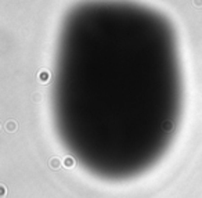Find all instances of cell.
Returning a JSON list of instances; mask_svg holds the SVG:
<instances>
[{"mask_svg":"<svg viewBox=\"0 0 202 198\" xmlns=\"http://www.w3.org/2000/svg\"><path fill=\"white\" fill-rule=\"evenodd\" d=\"M40 79H42V80H47V79H49V72H42L40 73Z\"/></svg>","mask_w":202,"mask_h":198,"instance_id":"1","label":"cell"},{"mask_svg":"<svg viewBox=\"0 0 202 198\" xmlns=\"http://www.w3.org/2000/svg\"><path fill=\"white\" fill-rule=\"evenodd\" d=\"M194 4L195 6H202V0H194Z\"/></svg>","mask_w":202,"mask_h":198,"instance_id":"2","label":"cell"}]
</instances>
